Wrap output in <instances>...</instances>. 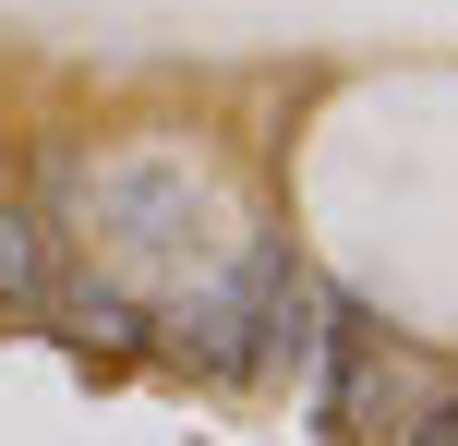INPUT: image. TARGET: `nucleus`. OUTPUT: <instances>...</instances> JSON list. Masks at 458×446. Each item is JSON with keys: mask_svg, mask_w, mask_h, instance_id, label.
<instances>
[{"mask_svg": "<svg viewBox=\"0 0 458 446\" xmlns=\"http://www.w3.org/2000/svg\"><path fill=\"white\" fill-rule=\"evenodd\" d=\"M48 302H61V241L37 206L0 193V314H48Z\"/></svg>", "mask_w": 458, "mask_h": 446, "instance_id": "obj_1", "label": "nucleus"}, {"mask_svg": "<svg viewBox=\"0 0 458 446\" xmlns=\"http://www.w3.org/2000/svg\"><path fill=\"white\" fill-rule=\"evenodd\" d=\"M48 314H61V338H72V350H97V362H133V350H145L133 290H109V278H97V290H61Z\"/></svg>", "mask_w": 458, "mask_h": 446, "instance_id": "obj_2", "label": "nucleus"}, {"mask_svg": "<svg viewBox=\"0 0 458 446\" xmlns=\"http://www.w3.org/2000/svg\"><path fill=\"white\" fill-rule=\"evenodd\" d=\"M0 193H13V133H0Z\"/></svg>", "mask_w": 458, "mask_h": 446, "instance_id": "obj_3", "label": "nucleus"}]
</instances>
